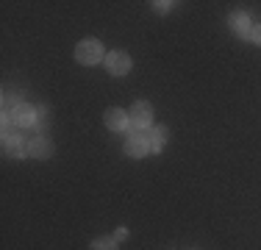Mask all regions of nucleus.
Wrapping results in <instances>:
<instances>
[{
    "label": "nucleus",
    "instance_id": "nucleus-6",
    "mask_svg": "<svg viewBox=\"0 0 261 250\" xmlns=\"http://www.w3.org/2000/svg\"><path fill=\"white\" fill-rule=\"evenodd\" d=\"M3 153L9 156V159H22V156H28L25 139H22L20 134H3Z\"/></svg>",
    "mask_w": 261,
    "mask_h": 250
},
{
    "label": "nucleus",
    "instance_id": "nucleus-3",
    "mask_svg": "<svg viewBox=\"0 0 261 250\" xmlns=\"http://www.w3.org/2000/svg\"><path fill=\"white\" fill-rule=\"evenodd\" d=\"M125 153L134 156V159H145L150 153V134L147 131H128V139H125Z\"/></svg>",
    "mask_w": 261,
    "mask_h": 250
},
{
    "label": "nucleus",
    "instance_id": "nucleus-11",
    "mask_svg": "<svg viewBox=\"0 0 261 250\" xmlns=\"http://www.w3.org/2000/svg\"><path fill=\"white\" fill-rule=\"evenodd\" d=\"M92 250H117V239L114 236H97L92 242Z\"/></svg>",
    "mask_w": 261,
    "mask_h": 250
},
{
    "label": "nucleus",
    "instance_id": "nucleus-13",
    "mask_svg": "<svg viewBox=\"0 0 261 250\" xmlns=\"http://www.w3.org/2000/svg\"><path fill=\"white\" fill-rule=\"evenodd\" d=\"M250 39L256 42V45H261V25H253V31H250Z\"/></svg>",
    "mask_w": 261,
    "mask_h": 250
},
{
    "label": "nucleus",
    "instance_id": "nucleus-5",
    "mask_svg": "<svg viewBox=\"0 0 261 250\" xmlns=\"http://www.w3.org/2000/svg\"><path fill=\"white\" fill-rule=\"evenodd\" d=\"M106 67H109V72L111 75H128L130 72V67H134V61H130V56L128 53H122V50H111L109 56H106Z\"/></svg>",
    "mask_w": 261,
    "mask_h": 250
},
{
    "label": "nucleus",
    "instance_id": "nucleus-1",
    "mask_svg": "<svg viewBox=\"0 0 261 250\" xmlns=\"http://www.w3.org/2000/svg\"><path fill=\"white\" fill-rule=\"evenodd\" d=\"M75 59H78V64H84V67L100 64V61H103V45H100L97 39H84V42H78Z\"/></svg>",
    "mask_w": 261,
    "mask_h": 250
},
{
    "label": "nucleus",
    "instance_id": "nucleus-12",
    "mask_svg": "<svg viewBox=\"0 0 261 250\" xmlns=\"http://www.w3.org/2000/svg\"><path fill=\"white\" fill-rule=\"evenodd\" d=\"M153 9H156L159 14H167V11L175 9V3H170V0H159V3H153Z\"/></svg>",
    "mask_w": 261,
    "mask_h": 250
},
{
    "label": "nucleus",
    "instance_id": "nucleus-14",
    "mask_svg": "<svg viewBox=\"0 0 261 250\" xmlns=\"http://www.w3.org/2000/svg\"><path fill=\"white\" fill-rule=\"evenodd\" d=\"M114 239H117V242L128 239V228H117V231H114Z\"/></svg>",
    "mask_w": 261,
    "mask_h": 250
},
{
    "label": "nucleus",
    "instance_id": "nucleus-2",
    "mask_svg": "<svg viewBox=\"0 0 261 250\" xmlns=\"http://www.w3.org/2000/svg\"><path fill=\"white\" fill-rule=\"evenodd\" d=\"M3 125H17V128H34L36 125V109L34 106H14L9 114H3Z\"/></svg>",
    "mask_w": 261,
    "mask_h": 250
},
{
    "label": "nucleus",
    "instance_id": "nucleus-9",
    "mask_svg": "<svg viewBox=\"0 0 261 250\" xmlns=\"http://www.w3.org/2000/svg\"><path fill=\"white\" fill-rule=\"evenodd\" d=\"M228 25H231V31L239 39H250V31H253V25L250 20H247V14L245 11H233L231 14V20H228Z\"/></svg>",
    "mask_w": 261,
    "mask_h": 250
},
{
    "label": "nucleus",
    "instance_id": "nucleus-7",
    "mask_svg": "<svg viewBox=\"0 0 261 250\" xmlns=\"http://www.w3.org/2000/svg\"><path fill=\"white\" fill-rule=\"evenodd\" d=\"M130 125V114L122 109H109L106 111V128L109 131H117V134H122V131H128Z\"/></svg>",
    "mask_w": 261,
    "mask_h": 250
},
{
    "label": "nucleus",
    "instance_id": "nucleus-4",
    "mask_svg": "<svg viewBox=\"0 0 261 250\" xmlns=\"http://www.w3.org/2000/svg\"><path fill=\"white\" fill-rule=\"evenodd\" d=\"M130 125L139 128V131H147L153 125V106L147 103V100L134 103V109H130Z\"/></svg>",
    "mask_w": 261,
    "mask_h": 250
},
{
    "label": "nucleus",
    "instance_id": "nucleus-10",
    "mask_svg": "<svg viewBox=\"0 0 261 250\" xmlns=\"http://www.w3.org/2000/svg\"><path fill=\"white\" fill-rule=\"evenodd\" d=\"M167 136H170V128H167V125H156V128L150 131V150L153 153H159V150L164 147Z\"/></svg>",
    "mask_w": 261,
    "mask_h": 250
},
{
    "label": "nucleus",
    "instance_id": "nucleus-8",
    "mask_svg": "<svg viewBox=\"0 0 261 250\" xmlns=\"http://www.w3.org/2000/svg\"><path fill=\"white\" fill-rule=\"evenodd\" d=\"M28 156L31 159H50L53 142L47 139V136H34V139H28Z\"/></svg>",
    "mask_w": 261,
    "mask_h": 250
}]
</instances>
